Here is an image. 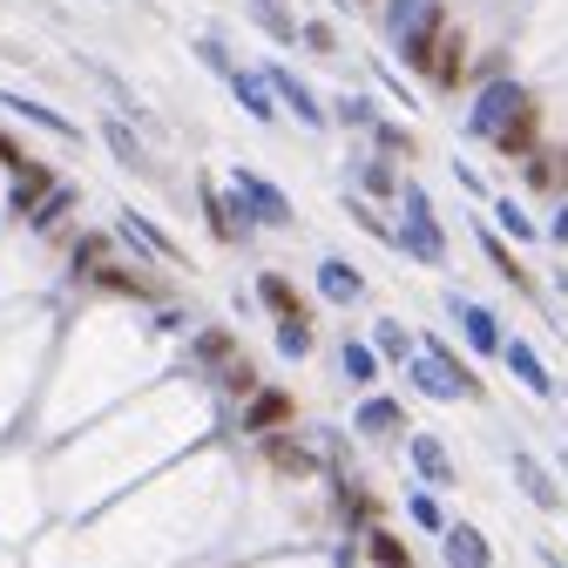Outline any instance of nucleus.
Listing matches in <instances>:
<instances>
[{"label":"nucleus","instance_id":"obj_1","mask_svg":"<svg viewBox=\"0 0 568 568\" xmlns=\"http://www.w3.org/2000/svg\"><path fill=\"white\" fill-rule=\"evenodd\" d=\"M413 386H419V393H434V399H480V379L460 366V352H447L440 338H419Z\"/></svg>","mask_w":568,"mask_h":568},{"label":"nucleus","instance_id":"obj_2","mask_svg":"<svg viewBox=\"0 0 568 568\" xmlns=\"http://www.w3.org/2000/svg\"><path fill=\"white\" fill-rule=\"evenodd\" d=\"M440 0H399L393 8V34H399V54L413 68H434V41H440Z\"/></svg>","mask_w":568,"mask_h":568},{"label":"nucleus","instance_id":"obj_3","mask_svg":"<svg viewBox=\"0 0 568 568\" xmlns=\"http://www.w3.org/2000/svg\"><path fill=\"white\" fill-rule=\"evenodd\" d=\"M399 244L419 257V264H447V237H440V224H434V203H426V190H399Z\"/></svg>","mask_w":568,"mask_h":568},{"label":"nucleus","instance_id":"obj_4","mask_svg":"<svg viewBox=\"0 0 568 568\" xmlns=\"http://www.w3.org/2000/svg\"><path fill=\"white\" fill-rule=\"evenodd\" d=\"M237 203H244V217H251V224H271V231L292 224V203H284V190L264 183L257 170H237Z\"/></svg>","mask_w":568,"mask_h":568},{"label":"nucleus","instance_id":"obj_5","mask_svg":"<svg viewBox=\"0 0 568 568\" xmlns=\"http://www.w3.org/2000/svg\"><path fill=\"white\" fill-rule=\"evenodd\" d=\"M292 393H277V386H257L244 393V434H277V426H292Z\"/></svg>","mask_w":568,"mask_h":568},{"label":"nucleus","instance_id":"obj_6","mask_svg":"<svg viewBox=\"0 0 568 568\" xmlns=\"http://www.w3.org/2000/svg\"><path fill=\"white\" fill-rule=\"evenodd\" d=\"M521 102H528V89H515V82H494V89L474 102V135H494V129H501V122H508Z\"/></svg>","mask_w":568,"mask_h":568},{"label":"nucleus","instance_id":"obj_7","mask_svg":"<svg viewBox=\"0 0 568 568\" xmlns=\"http://www.w3.org/2000/svg\"><path fill=\"white\" fill-rule=\"evenodd\" d=\"M440 548H447V568H494V548H487V535L480 528H440Z\"/></svg>","mask_w":568,"mask_h":568},{"label":"nucleus","instance_id":"obj_8","mask_svg":"<svg viewBox=\"0 0 568 568\" xmlns=\"http://www.w3.org/2000/svg\"><path fill=\"white\" fill-rule=\"evenodd\" d=\"M487 142H494V150H501L508 163H521V156H535V102H521V109H515V115H508L501 129H494Z\"/></svg>","mask_w":568,"mask_h":568},{"label":"nucleus","instance_id":"obj_9","mask_svg":"<svg viewBox=\"0 0 568 568\" xmlns=\"http://www.w3.org/2000/svg\"><path fill=\"white\" fill-rule=\"evenodd\" d=\"M406 460L419 467L426 487H447V480H454V460H447V447H440L434 434H413V440H406Z\"/></svg>","mask_w":568,"mask_h":568},{"label":"nucleus","instance_id":"obj_10","mask_svg":"<svg viewBox=\"0 0 568 568\" xmlns=\"http://www.w3.org/2000/svg\"><path fill=\"white\" fill-rule=\"evenodd\" d=\"M264 460L277 467V474H292V480H305L318 460H312V447L305 440H292V434H264Z\"/></svg>","mask_w":568,"mask_h":568},{"label":"nucleus","instance_id":"obj_11","mask_svg":"<svg viewBox=\"0 0 568 568\" xmlns=\"http://www.w3.org/2000/svg\"><path fill=\"white\" fill-rule=\"evenodd\" d=\"M318 292H325L332 305H352V298H359V292H366V277H359V271H352L345 257H325V264H318Z\"/></svg>","mask_w":568,"mask_h":568},{"label":"nucleus","instance_id":"obj_12","mask_svg":"<svg viewBox=\"0 0 568 568\" xmlns=\"http://www.w3.org/2000/svg\"><path fill=\"white\" fill-rule=\"evenodd\" d=\"M501 359H508V366H515V379H521V386H528V393H541V399H548V393H555V379H548V366H541V359H535V345H521V338H515V345H508V338H501Z\"/></svg>","mask_w":568,"mask_h":568},{"label":"nucleus","instance_id":"obj_13","mask_svg":"<svg viewBox=\"0 0 568 568\" xmlns=\"http://www.w3.org/2000/svg\"><path fill=\"white\" fill-rule=\"evenodd\" d=\"M122 237H129L135 251H150V257H163V264H183V251H176V244H170V237H163V231H156L150 217H135V210H129V217H122Z\"/></svg>","mask_w":568,"mask_h":568},{"label":"nucleus","instance_id":"obj_14","mask_svg":"<svg viewBox=\"0 0 568 568\" xmlns=\"http://www.w3.org/2000/svg\"><path fill=\"white\" fill-rule=\"evenodd\" d=\"M515 480L528 487V501H535V508H548V515L561 508V487L541 474V460H535V454H515Z\"/></svg>","mask_w":568,"mask_h":568},{"label":"nucleus","instance_id":"obj_15","mask_svg":"<svg viewBox=\"0 0 568 568\" xmlns=\"http://www.w3.org/2000/svg\"><path fill=\"white\" fill-rule=\"evenodd\" d=\"M454 318H460V332H467V345H474V352H501V325H494L480 305L454 298Z\"/></svg>","mask_w":568,"mask_h":568},{"label":"nucleus","instance_id":"obj_16","mask_svg":"<svg viewBox=\"0 0 568 568\" xmlns=\"http://www.w3.org/2000/svg\"><path fill=\"white\" fill-rule=\"evenodd\" d=\"M264 89H277V95H284V102H292V109H298V115H305L312 129L325 122V109L312 102V89H305V82H292V75H284V68H264Z\"/></svg>","mask_w":568,"mask_h":568},{"label":"nucleus","instance_id":"obj_17","mask_svg":"<svg viewBox=\"0 0 568 568\" xmlns=\"http://www.w3.org/2000/svg\"><path fill=\"white\" fill-rule=\"evenodd\" d=\"M460 68H467V48H460V34L440 28V41H434V68H426V75H434L440 89H454V82H460Z\"/></svg>","mask_w":568,"mask_h":568},{"label":"nucleus","instance_id":"obj_18","mask_svg":"<svg viewBox=\"0 0 568 568\" xmlns=\"http://www.w3.org/2000/svg\"><path fill=\"white\" fill-rule=\"evenodd\" d=\"M257 298H264L277 318H305V298L292 292V277H277V271H264V277H257Z\"/></svg>","mask_w":568,"mask_h":568},{"label":"nucleus","instance_id":"obj_19","mask_svg":"<svg viewBox=\"0 0 568 568\" xmlns=\"http://www.w3.org/2000/svg\"><path fill=\"white\" fill-rule=\"evenodd\" d=\"M231 89H237V102L257 115V122H271L277 109H271V95H264V75H251V68H231Z\"/></svg>","mask_w":568,"mask_h":568},{"label":"nucleus","instance_id":"obj_20","mask_svg":"<svg viewBox=\"0 0 568 568\" xmlns=\"http://www.w3.org/2000/svg\"><path fill=\"white\" fill-rule=\"evenodd\" d=\"M68 203H75V190H68V183H54V190H48L41 203H28V210H21V217H28L34 231H48V224L61 217V210H68Z\"/></svg>","mask_w":568,"mask_h":568},{"label":"nucleus","instance_id":"obj_21","mask_svg":"<svg viewBox=\"0 0 568 568\" xmlns=\"http://www.w3.org/2000/svg\"><path fill=\"white\" fill-rule=\"evenodd\" d=\"M14 176H21V190H14V210L41 203V196L54 190V170H48V163H28V170H14Z\"/></svg>","mask_w":568,"mask_h":568},{"label":"nucleus","instance_id":"obj_22","mask_svg":"<svg viewBox=\"0 0 568 568\" xmlns=\"http://www.w3.org/2000/svg\"><path fill=\"white\" fill-rule=\"evenodd\" d=\"M399 419H406L399 399H366V406H359V426H366V434H399Z\"/></svg>","mask_w":568,"mask_h":568},{"label":"nucleus","instance_id":"obj_23","mask_svg":"<svg viewBox=\"0 0 568 568\" xmlns=\"http://www.w3.org/2000/svg\"><path fill=\"white\" fill-rule=\"evenodd\" d=\"M277 352H284V359H305V352H312V325L305 318H277Z\"/></svg>","mask_w":568,"mask_h":568},{"label":"nucleus","instance_id":"obj_24","mask_svg":"<svg viewBox=\"0 0 568 568\" xmlns=\"http://www.w3.org/2000/svg\"><path fill=\"white\" fill-rule=\"evenodd\" d=\"M366 548H373V561H379V568H413L406 541H399V535H386V528H373V541H366Z\"/></svg>","mask_w":568,"mask_h":568},{"label":"nucleus","instance_id":"obj_25","mask_svg":"<svg viewBox=\"0 0 568 568\" xmlns=\"http://www.w3.org/2000/svg\"><path fill=\"white\" fill-rule=\"evenodd\" d=\"M190 352H196L203 366H224L237 345H231V332H217V325H210V332H196V345H190Z\"/></svg>","mask_w":568,"mask_h":568},{"label":"nucleus","instance_id":"obj_26","mask_svg":"<svg viewBox=\"0 0 568 568\" xmlns=\"http://www.w3.org/2000/svg\"><path fill=\"white\" fill-rule=\"evenodd\" d=\"M8 109H21L28 122H41V129H54V135H75V122H68V115H54V109H41V102H28V95H8Z\"/></svg>","mask_w":568,"mask_h":568},{"label":"nucleus","instance_id":"obj_27","mask_svg":"<svg viewBox=\"0 0 568 568\" xmlns=\"http://www.w3.org/2000/svg\"><path fill=\"white\" fill-rule=\"evenodd\" d=\"M373 373H379L373 345H345V379H352V386H373Z\"/></svg>","mask_w":568,"mask_h":568},{"label":"nucleus","instance_id":"obj_28","mask_svg":"<svg viewBox=\"0 0 568 568\" xmlns=\"http://www.w3.org/2000/svg\"><path fill=\"white\" fill-rule=\"evenodd\" d=\"M487 257H494V271H501V277L515 284V292H528V284H535V277H528V271L508 257V244H501V237H487Z\"/></svg>","mask_w":568,"mask_h":568},{"label":"nucleus","instance_id":"obj_29","mask_svg":"<svg viewBox=\"0 0 568 568\" xmlns=\"http://www.w3.org/2000/svg\"><path fill=\"white\" fill-rule=\"evenodd\" d=\"M203 217H210V231H217V237H237V217H231V203L217 190H203Z\"/></svg>","mask_w":568,"mask_h":568},{"label":"nucleus","instance_id":"obj_30","mask_svg":"<svg viewBox=\"0 0 568 568\" xmlns=\"http://www.w3.org/2000/svg\"><path fill=\"white\" fill-rule=\"evenodd\" d=\"M251 8H257V21H264V28H271L277 41H298V28H292V14H284V8H277V0H251Z\"/></svg>","mask_w":568,"mask_h":568},{"label":"nucleus","instance_id":"obj_31","mask_svg":"<svg viewBox=\"0 0 568 568\" xmlns=\"http://www.w3.org/2000/svg\"><path fill=\"white\" fill-rule=\"evenodd\" d=\"M406 515H413L419 528H434V535L447 528V515H440V501H434V494H413V501H406Z\"/></svg>","mask_w":568,"mask_h":568},{"label":"nucleus","instance_id":"obj_32","mask_svg":"<svg viewBox=\"0 0 568 568\" xmlns=\"http://www.w3.org/2000/svg\"><path fill=\"white\" fill-rule=\"evenodd\" d=\"M494 217H501V231H508L515 244H528V237H535V224H528V210H515V203H494Z\"/></svg>","mask_w":568,"mask_h":568},{"label":"nucleus","instance_id":"obj_33","mask_svg":"<svg viewBox=\"0 0 568 568\" xmlns=\"http://www.w3.org/2000/svg\"><path fill=\"white\" fill-rule=\"evenodd\" d=\"M379 352H386V359H399V366H406V352H413L406 325H393V318H386V325H379Z\"/></svg>","mask_w":568,"mask_h":568},{"label":"nucleus","instance_id":"obj_34","mask_svg":"<svg viewBox=\"0 0 568 568\" xmlns=\"http://www.w3.org/2000/svg\"><path fill=\"white\" fill-rule=\"evenodd\" d=\"M109 142H115V156H122L129 170H150V163H142V156H135V135H129L122 122H109Z\"/></svg>","mask_w":568,"mask_h":568},{"label":"nucleus","instance_id":"obj_35","mask_svg":"<svg viewBox=\"0 0 568 568\" xmlns=\"http://www.w3.org/2000/svg\"><path fill=\"white\" fill-rule=\"evenodd\" d=\"M231 373H224V386L231 393H257V373H251V359H224Z\"/></svg>","mask_w":568,"mask_h":568},{"label":"nucleus","instance_id":"obj_36","mask_svg":"<svg viewBox=\"0 0 568 568\" xmlns=\"http://www.w3.org/2000/svg\"><path fill=\"white\" fill-rule=\"evenodd\" d=\"M379 150H386V156H413V135H399V129H379Z\"/></svg>","mask_w":568,"mask_h":568},{"label":"nucleus","instance_id":"obj_37","mask_svg":"<svg viewBox=\"0 0 568 568\" xmlns=\"http://www.w3.org/2000/svg\"><path fill=\"white\" fill-rule=\"evenodd\" d=\"M0 163H8V170H28V156H21V142H14V135H0Z\"/></svg>","mask_w":568,"mask_h":568},{"label":"nucleus","instance_id":"obj_38","mask_svg":"<svg viewBox=\"0 0 568 568\" xmlns=\"http://www.w3.org/2000/svg\"><path fill=\"white\" fill-rule=\"evenodd\" d=\"M548 568H568V561H555V555H548Z\"/></svg>","mask_w":568,"mask_h":568}]
</instances>
